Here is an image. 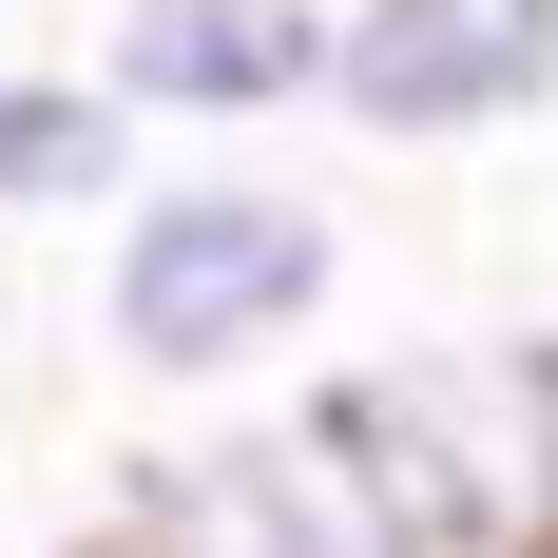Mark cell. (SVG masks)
<instances>
[{"mask_svg": "<svg viewBox=\"0 0 558 558\" xmlns=\"http://www.w3.org/2000/svg\"><path fill=\"white\" fill-rule=\"evenodd\" d=\"M328 444L347 520L386 558H558V404H539V347L482 328V347H366L289 404Z\"/></svg>", "mask_w": 558, "mask_h": 558, "instance_id": "obj_2", "label": "cell"}, {"mask_svg": "<svg viewBox=\"0 0 558 558\" xmlns=\"http://www.w3.org/2000/svg\"><path fill=\"white\" fill-rule=\"evenodd\" d=\"M97 97L135 135L251 155L289 116H328V0H116L97 20Z\"/></svg>", "mask_w": 558, "mask_h": 558, "instance_id": "obj_5", "label": "cell"}, {"mask_svg": "<svg viewBox=\"0 0 558 558\" xmlns=\"http://www.w3.org/2000/svg\"><path fill=\"white\" fill-rule=\"evenodd\" d=\"M77 558H386V539L347 520L328 444L289 404H193L173 444L116 462V501L77 520Z\"/></svg>", "mask_w": 558, "mask_h": 558, "instance_id": "obj_4", "label": "cell"}, {"mask_svg": "<svg viewBox=\"0 0 558 558\" xmlns=\"http://www.w3.org/2000/svg\"><path fill=\"white\" fill-rule=\"evenodd\" d=\"M135 193V116L97 97V58H0V231H77Z\"/></svg>", "mask_w": 558, "mask_h": 558, "instance_id": "obj_6", "label": "cell"}, {"mask_svg": "<svg viewBox=\"0 0 558 558\" xmlns=\"http://www.w3.org/2000/svg\"><path fill=\"white\" fill-rule=\"evenodd\" d=\"M347 308V213L270 155H173L97 213V366L155 404H251Z\"/></svg>", "mask_w": 558, "mask_h": 558, "instance_id": "obj_1", "label": "cell"}, {"mask_svg": "<svg viewBox=\"0 0 558 558\" xmlns=\"http://www.w3.org/2000/svg\"><path fill=\"white\" fill-rule=\"evenodd\" d=\"M558 116V0H328V135L482 155Z\"/></svg>", "mask_w": 558, "mask_h": 558, "instance_id": "obj_3", "label": "cell"}]
</instances>
